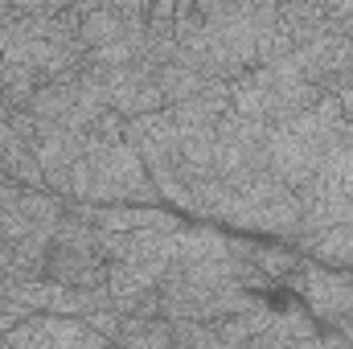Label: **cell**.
Returning <instances> with one entry per match:
<instances>
[{
    "mask_svg": "<svg viewBox=\"0 0 353 349\" xmlns=\"http://www.w3.org/2000/svg\"><path fill=\"white\" fill-rule=\"evenodd\" d=\"M46 279L62 283V288H74V292L107 288V259L94 247V230L79 214H70V206H66V218L54 230V247H50V259H46Z\"/></svg>",
    "mask_w": 353,
    "mask_h": 349,
    "instance_id": "1",
    "label": "cell"
},
{
    "mask_svg": "<svg viewBox=\"0 0 353 349\" xmlns=\"http://www.w3.org/2000/svg\"><path fill=\"white\" fill-rule=\"evenodd\" d=\"M296 283H300V304L312 312L316 325L337 329L341 321L353 317V271L304 263L296 271Z\"/></svg>",
    "mask_w": 353,
    "mask_h": 349,
    "instance_id": "2",
    "label": "cell"
},
{
    "mask_svg": "<svg viewBox=\"0 0 353 349\" xmlns=\"http://www.w3.org/2000/svg\"><path fill=\"white\" fill-rule=\"evenodd\" d=\"M267 161H271V177L279 185H288L292 193L308 189L316 169H321V157L304 140H296L292 132H283V128H271V152H267Z\"/></svg>",
    "mask_w": 353,
    "mask_h": 349,
    "instance_id": "3",
    "label": "cell"
},
{
    "mask_svg": "<svg viewBox=\"0 0 353 349\" xmlns=\"http://www.w3.org/2000/svg\"><path fill=\"white\" fill-rule=\"evenodd\" d=\"M230 259V239L214 226H181L169 235V263Z\"/></svg>",
    "mask_w": 353,
    "mask_h": 349,
    "instance_id": "4",
    "label": "cell"
},
{
    "mask_svg": "<svg viewBox=\"0 0 353 349\" xmlns=\"http://www.w3.org/2000/svg\"><path fill=\"white\" fill-rule=\"evenodd\" d=\"M255 50H259V66H275L283 58L296 54L283 21H279V4H255Z\"/></svg>",
    "mask_w": 353,
    "mask_h": 349,
    "instance_id": "5",
    "label": "cell"
},
{
    "mask_svg": "<svg viewBox=\"0 0 353 349\" xmlns=\"http://www.w3.org/2000/svg\"><path fill=\"white\" fill-rule=\"evenodd\" d=\"M165 271H169V263H107V292H111V300L152 292V288H161Z\"/></svg>",
    "mask_w": 353,
    "mask_h": 349,
    "instance_id": "6",
    "label": "cell"
},
{
    "mask_svg": "<svg viewBox=\"0 0 353 349\" xmlns=\"http://www.w3.org/2000/svg\"><path fill=\"white\" fill-rule=\"evenodd\" d=\"M279 21H283L296 50H304V46L321 41L325 33H333L329 17H325V4H279Z\"/></svg>",
    "mask_w": 353,
    "mask_h": 349,
    "instance_id": "7",
    "label": "cell"
},
{
    "mask_svg": "<svg viewBox=\"0 0 353 349\" xmlns=\"http://www.w3.org/2000/svg\"><path fill=\"white\" fill-rule=\"evenodd\" d=\"M271 321H275V304L263 300L259 308H251V312H243V317H226V321H218L214 333H218V341H222L226 349H247L267 325H271Z\"/></svg>",
    "mask_w": 353,
    "mask_h": 349,
    "instance_id": "8",
    "label": "cell"
},
{
    "mask_svg": "<svg viewBox=\"0 0 353 349\" xmlns=\"http://www.w3.org/2000/svg\"><path fill=\"white\" fill-rule=\"evenodd\" d=\"M37 87H46V74L29 62H0V99L12 111H25L29 99L37 94Z\"/></svg>",
    "mask_w": 353,
    "mask_h": 349,
    "instance_id": "9",
    "label": "cell"
},
{
    "mask_svg": "<svg viewBox=\"0 0 353 349\" xmlns=\"http://www.w3.org/2000/svg\"><path fill=\"white\" fill-rule=\"evenodd\" d=\"M115 346L119 349H173V325H169L165 317H157V321L123 317Z\"/></svg>",
    "mask_w": 353,
    "mask_h": 349,
    "instance_id": "10",
    "label": "cell"
},
{
    "mask_svg": "<svg viewBox=\"0 0 353 349\" xmlns=\"http://www.w3.org/2000/svg\"><path fill=\"white\" fill-rule=\"evenodd\" d=\"M21 185L17 181H0V243L4 247H17L29 230H33V222L25 218V210H21Z\"/></svg>",
    "mask_w": 353,
    "mask_h": 349,
    "instance_id": "11",
    "label": "cell"
},
{
    "mask_svg": "<svg viewBox=\"0 0 353 349\" xmlns=\"http://www.w3.org/2000/svg\"><path fill=\"white\" fill-rule=\"evenodd\" d=\"M123 37V21L111 12V4H99L94 12L83 17V29H79V41H83V50L94 54V50H103V46H115Z\"/></svg>",
    "mask_w": 353,
    "mask_h": 349,
    "instance_id": "12",
    "label": "cell"
},
{
    "mask_svg": "<svg viewBox=\"0 0 353 349\" xmlns=\"http://www.w3.org/2000/svg\"><path fill=\"white\" fill-rule=\"evenodd\" d=\"M157 87H161V94H165V103H169V107H181V103L197 99L210 83H205L201 74H193V70H185V66L169 62V66H161V70H157Z\"/></svg>",
    "mask_w": 353,
    "mask_h": 349,
    "instance_id": "13",
    "label": "cell"
},
{
    "mask_svg": "<svg viewBox=\"0 0 353 349\" xmlns=\"http://www.w3.org/2000/svg\"><path fill=\"white\" fill-rule=\"evenodd\" d=\"M123 132H128V119H123V115H115V111H103V115H99V123L90 128V136H94V140H103V144H123Z\"/></svg>",
    "mask_w": 353,
    "mask_h": 349,
    "instance_id": "14",
    "label": "cell"
},
{
    "mask_svg": "<svg viewBox=\"0 0 353 349\" xmlns=\"http://www.w3.org/2000/svg\"><path fill=\"white\" fill-rule=\"evenodd\" d=\"M247 349H300V341H296V337H288V333L279 329V321H271V325H267V329Z\"/></svg>",
    "mask_w": 353,
    "mask_h": 349,
    "instance_id": "15",
    "label": "cell"
},
{
    "mask_svg": "<svg viewBox=\"0 0 353 349\" xmlns=\"http://www.w3.org/2000/svg\"><path fill=\"white\" fill-rule=\"evenodd\" d=\"M300 349H353V346L341 337V333H337V329H321L312 341H304Z\"/></svg>",
    "mask_w": 353,
    "mask_h": 349,
    "instance_id": "16",
    "label": "cell"
},
{
    "mask_svg": "<svg viewBox=\"0 0 353 349\" xmlns=\"http://www.w3.org/2000/svg\"><path fill=\"white\" fill-rule=\"evenodd\" d=\"M337 103H341V115H345V123H353V87H337Z\"/></svg>",
    "mask_w": 353,
    "mask_h": 349,
    "instance_id": "17",
    "label": "cell"
},
{
    "mask_svg": "<svg viewBox=\"0 0 353 349\" xmlns=\"http://www.w3.org/2000/svg\"><path fill=\"white\" fill-rule=\"evenodd\" d=\"M337 333H341V337H345V341L353 346V317H350V321H341V325H337Z\"/></svg>",
    "mask_w": 353,
    "mask_h": 349,
    "instance_id": "18",
    "label": "cell"
},
{
    "mask_svg": "<svg viewBox=\"0 0 353 349\" xmlns=\"http://www.w3.org/2000/svg\"><path fill=\"white\" fill-rule=\"evenodd\" d=\"M345 87H353V74H350V79H345Z\"/></svg>",
    "mask_w": 353,
    "mask_h": 349,
    "instance_id": "19",
    "label": "cell"
},
{
    "mask_svg": "<svg viewBox=\"0 0 353 349\" xmlns=\"http://www.w3.org/2000/svg\"><path fill=\"white\" fill-rule=\"evenodd\" d=\"M107 349H119V346H107Z\"/></svg>",
    "mask_w": 353,
    "mask_h": 349,
    "instance_id": "20",
    "label": "cell"
},
{
    "mask_svg": "<svg viewBox=\"0 0 353 349\" xmlns=\"http://www.w3.org/2000/svg\"><path fill=\"white\" fill-rule=\"evenodd\" d=\"M0 349H4V346H0Z\"/></svg>",
    "mask_w": 353,
    "mask_h": 349,
    "instance_id": "21",
    "label": "cell"
}]
</instances>
